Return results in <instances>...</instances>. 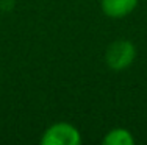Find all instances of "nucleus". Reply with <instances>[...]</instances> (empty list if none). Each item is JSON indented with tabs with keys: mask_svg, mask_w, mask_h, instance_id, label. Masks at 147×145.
<instances>
[{
	"mask_svg": "<svg viewBox=\"0 0 147 145\" xmlns=\"http://www.w3.org/2000/svg\"><path fill=\"white\" fill-rule=\"evenodd\" d=\"M135 56H136L135 45L130 41L121 39L108 47L107 55H105V61H107V65L111 70L119 72L127 69L135 61Z\"/></svg>",
	"mask_w": 147,
	"mask_h": 145,
	"instance_id": "f257e3e1",
	"label": "nucleus"
},
{
	"mask_svg": "<svg viewBox=\"0 0 147 145\" xmlns=\"http://www.w3.org/2000/svg\"><path fill=\"white\" fill-rule=\"evenodd\" d=\"M80 142H82V137L78 130L66 122L52 125L44 131L41 137L42 145H80Z\"/></svg>",
	"mask_w": 147,
	"mask_h": 145,
	"instance_id": "f03ea898",
	"label": "nucleus"
},
{
	"mask_svg": "<svg viewBox=\"0 0 147 145\" xmlns=\"http://www.w3.org/2000/svg\"><path fill=\"white\" fill-rule=\"evenodd\" d=\"M138 5V0H102V9L108 17H124Z\"/></svg>",
	"mask_w": 147,
	"mask_h": 145,
	"instance_id": "7ed1b4c3",
	"label": "nucleus"
},
{
	"mask_svg": "<svg viewBox=\"0 0 147 145\" xmlns=\"http://www.w3.org/2000/svg\"><path fill=\"white\" fill-rule=\"evenodd\" d=\"M135 139L130 134V131L124 128H114L103 137L105 145H133Z\"/></svg>",
	"mask_w": 147,
	"mask_h": 145,
	"instance_id": "20e7f679",
	"label": "nucleus"
}]
</instances>
